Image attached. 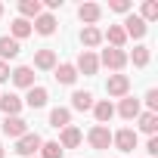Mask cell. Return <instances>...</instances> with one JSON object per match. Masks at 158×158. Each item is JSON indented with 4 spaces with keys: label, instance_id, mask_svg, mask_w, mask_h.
Segmentation results:
<instances>
[{
    "label": "cell",
    "instance_id": "obj_1",
    "mask_svg": "<svg viewBox=\"0 0 158 158\" xmlns=\"http://www.w3.org/2000/svg\"><path fill=\"white\" fill-rule=\"evenodd\" d=\"M40 146H44L40 133H31V130H28L25 136H19V139H16V149H13V152H16V155H22V158H34V155L40 152Z\"/></svg>",
    "mask_w": 158,
    "mask_h": 158
},
{
    "label": "cell",
    "instance_id": "obj_2",
    "mask_svg": "<svg viewBox=\"0 0 158 158\" xmlns=\"http://www.w3.org/2000/svg\"><path fill=\"white\" fill-rule=\"evenodd\" d=\"M127 62H130V59H127V53H124V50H115V47L102 50V56H99V65H106V68H109V71H115V74H118Z\"/></svg>",
    "mask_w": 158,
    "mask_h": 158
},
{
    "label": "cell",
    "instance_id": "obj_3",
    "mask_svg": "<svg viewBox=\"0 0 158 158\" xmlns=\"http://www.w3.org/2000/svg\"><path fill=\"white\" fill-rule=\"evenodd\" d=\"M87 143H90L96 152H102V149L112 146V130H109L106 124H93V127L87 130Z\"/></svg>",
    "mask_w": 158,
    "mask_h": 158
},
{
    "label": "cell",
    "instance_id": "obj_4",
    "mask_svg": "<svg viewBox=\"0 0 158 158\" xmlns=\"http://www.w3.org/2000/svg\"><path fill=\"white\" fill-rule=\"evenodd\" d=\"M106 93L115 96V99L130 96V77H127V74H109V81H106Z\"/></svg>",
    "mask_w": 158,
    "mask_h": 158
},
{
    "label": "cell",
    "instance_id": "obj_5",
    "mask_svg": "<svg viewBox=\"0 0 158 158\" xmlns=\"http://www.w3.org/2000/svg\"><path fill=\"white\" fill-rule=\"evenodd\" d=\"M74 71L93 77V74L99 71V56H96L93 50H81V56H77V62H74Z\"/></svg>",
    "mask_w": 158,
    "mask_h": 158
},
{
    "label": "cell",
    "instance_id": "obj_6",
    "mask_svg": "<svg viewBox=\"0 0 158 158\" xmlns=\"http://www.w3.org/2000/svg\"><path fill=\"white\" fill-rule=\"evenodd\" d=\"M121 28H124V34H127V37H133V40H143V37H146V31H149V25H146L139 16H133V13H127V19L121 22Z\"/></svg>",
    "mask_w": 158,
    "mask_h": 158
},
{
    "label": "cell",
    "instance_id": "obj_7",
    "mask_svg": "<svg viewBox=\"0 0 158 158\" xmlns=\"http://www.w3.org/2000/svg\"><path fill=\"white\" fill-rule=\"evenodd\" d=\"M10 81H13L16 87H22V90H31V87H34V68H31V65L13 68V71H10Z\"/></svg>",
    "mask_w": 158,
    "mask_h": 158
},
{
    "label": "cell",
    "instance_id": "obj_8",
    "mask_svg": "<svg viewBox=\"0 0 158 158\" xmlns=\"http://www.w3.org/2000/svg\"><path fill=\"white\" fill-rule=\"evenodd\" d=\"M112 143L118 146V152H133L136 149V130H130V127H124V130H118V133H112Z\"/></svg>",
    "mask_w": 158,
    "mask_h": 158
},
{
    "label": "cell",
    "instance_id": "obj_9",
    "mask_svg": "<svg viewBox=\"0 0 158 158\" xmlns=\"http://www.w3.org/2000/svg\"><path fill=\"white\" fill-rule=\"evenodd\" d=\"M0 130H3L6 136H13V139H19V136H25L28 133V121L25 118H3V127H0Z\"/></svg>",
    "mask_w": 158,
    "mask_h": 158
},
{
    "label": "cell",
    "instance_id": "obj_10",
    "mask_svg": "<svg viewBox=\"0 0 158 158\" xmlns=\"http://www.w3.org/2000/svg\"><path fill=\"white\" fill-rule=\"evenodd\" d=\"M47 99H50V93H47V87H31L28 93H25V99H22V106H28V109H44L47 106Z\"/></svg>",
    "mask_w": 158,
    "mask_h": 158
},
{
    "label": "cell",
    "instance_id": "obj_11",
    "mask_svg": "<svg viewBox=\"0 0 158 158\" xmlns=\"http://www.w3.org/2000/svg\"><path fill=\"white\" fill-rule=\"evenodd\" d=\"M77 19H81L84 25H96L102 19V6L99 3H81L77 6Z\"/></svg>",
    "mask_w": 158,
    "mask_h": 158
},
{
    "label": "cell",
    "instance_id": "obj_12",
    "mask_svg": "<svg viewBox=\"0 0 158 158\" xmlns=\"http://www.w3.org/2000/svg\"><path fill=\"white\" fill-rule=\"evenodd\" d=\"M31 31H37V34L50 37V34L56 31V16H53V13H40V16L31 22Z\"/></svg>",
    "mask_w": 158,
    "mask_h": 158
},
{
    "label": "cell",
    "instance_id": "obj_13",
    "mask_svg": "<svg viewBox=\"0 0 158 158\" xmlns=\"http://www.w3.org/2000/svg\"><path fill=\"white\" fill-rule=\"evenodd\" d=\"M139 112H143V106H139V99H136V96H124V99H121V106H118V115H121L124 121L139 118Z\"/></svg>",
    "mask_w": 158,
    "mask_h": 158
},
{
    "label": "cell",
    "instance_id": "obj_14",
    "mask_svg": "<svg viewBox=\"0 0 158 158\" xmlns=\"http://www.w3.org/2000/svg\"><path fill=\"white\" fill-rule=\"evenodd\" d=\"M19 53H22V44H19V40H13L10 34H3V37H0V62L16 59Z\"/></svg>",
    "mask_w": 158,
    "mask_h": 158
},
{
    "label": "cell",
    "instance_id": "obj_15",
    "mask_svg": "<svg viewBox=\"0 0 158 158\" xmlns=\"http://www.w3.org/2000/svg\"><path fill=\"white\" fill-rule=\"evenodd\" d=\"M0 112H3L6 118H16L22 112V99L16 93H3V96H0Z\"/></svg>",
    "mask_w": 158,
    "mask_h": 158
},
{
    "label": "cell",
    "instance_id": "obj_16",
    "mask_svg": "<svg viewBox=\"0 0 158 158\" xmlns=\"http://www.w3.org/2000/svg\"><path fill=\"white\" fill-rule=\"evenodd\" d=\"M34 68H40V71H53V68H56V53H53L50 47L37 50V53H34Z\"/></svg>",
    "mask_w": 158,
    "mask_h": 158
},
{
    "label": "cell",
    "instance_id": "obj_17",
    "mask_svg": "<svg viewBox=\"0 0 158 158\" xmlns=\"http://www.w3.org/2000/svg\"><path fill=\"white\" fill-rule=\"evenodd\" d=\"M71 124V109H65V106H56L53 112H50V127H56V130H65Z\"/></svg>",
    "mask_w": 158,
    "mask_h": 158
},
{
    "label": "cell",
    "instance_id": "obj_18",
    "mask_svg": "<svg viewBox=\"0 0 158 158\" xmlns=\"http://www.w3.org/2000/svg\"><path fill=\"white\" fill-rule=\"evenodd\" d=\"M71 109L74 112H90L93 109V93L90 90H74L71 93Z\"/></svg>",
    "mask_w": 158,
    "mask_h": 158
},
{
    "label": "cell",
    "instance_id": "obj_19",
    "mask_svg": "<svg viewBox=\"0 0 158 158\" xmlns=\"http://www.w3.org/2000/svg\"><path fill=\"white\" fill-rule=\"evenodd\" d=\"M81 139H84V136H81V130L71 127V124L59 133V146H62V149H77V146H81Z\"/></svg>",
    "mask_w": 158,
    "mask_h": 158
},
{
    "label": "cell",
    "instance_id": "obj_20",
    "mask_svg": "<svg viewBox=\"0 0 158 158\" xmlns=\"http://www.w3.org/2000/svg\"><path fill=\"white\" fill-rule=\"evenodd\" d=\"M81 44H84L87 50L99 47V44H102V31H99L96 25H84V28H81Z\"/></svg>",
    "mask_w": 158,
    "mask_h": 158
},
{
    "label": "cell",
    "instance_id": "obj_21",
    "mask_svg": "<svg viewBox=\"0 0 158 158\" xmlns=\"http://www.w3.org/2000/svg\"><path fill=\"white\" fill-rule=\"evenodd\" d=\"M102 40H109L115 50H124L127 34H124V28H121V25H109V31H102Z\"/></svg>",
    "mask_w": 158,
    "mask_h": 158
},
{
    "label": "cell",
    "instance_id": "obj_22",
    "mask_svg": "<svg viewBox=\"0 0 158 158\" xmlns=\"http://www.w3.org/2000/svg\"><path fill=\"white\" fill-rule=\"evenodd\" d=\"M93 115H96L99 124H109V121L115 118V106H112L109 99H99V102H93Z\"/></svg>",
    "mask_w": 158,
    "mask_h": 158
},
{
    "label": "cell",
    "instance_id": "obj_23",
    "mask_svg": "<svg viewBox=\"0 0 158 158\" xmlns=\"http://www.w3.org/2000/svg\"><path fill=\"white\" fill-rule=\"evenodd\" d=\"M53 71H56V81H59V84H65V87L77 81V71H74V65H71V62H62V65H56Z\"/></svg>",
    "mask_w": 158,
    "mask_h": 158
},
{
    "label": "cell",
    "instance_id": "obj_24",
    "mask_svg": "<svg viewBox=\"0 0 158 158\" xmlns=\"http://www.w3.org/2000/svg\"><path fill=\"white\" fill-rule=\"evenodd\" d=\"M19 13H22L19 19H25V22H28V19H37V16L44 13V3H40V0H22V3H19Z\"/></svg>",
    "mask_w": 158,
    "mask_h": 158
},
{
    "label": "cell",
    "instance_id": "obj_25",
    "mask_svg": "<svg viewBox=\"0 0 158 158\" xmlns=\"http://www.w3.org/2000/svg\"><path fill=\"white\" fill-rule=\"evenodd\" d=\"M139 130L149 133V136H155V130H158V115H155V112H139Z\"/></svg>",
    "mask_w": 158,
    "mask_h": 158
},
{
    "label": "cell",
    "instance_id": "obj_26",
    "mask_svg": "<svg viewBox=\"0 0 158 158\" xmlns=\"http://www.w3.org/2000/svg\"><path fill=\"white\" fill-rule=\"evenodd\" d=\"M10 37L13 40H22V37H28L31 34V22H25V19H13V25H10Z\"/></svg>",
    "mask_w": 158,
    "mask_h": 158
},
{
    "label": "cell",
    "instance_id": "obj_27",
    "mask_svg": "<svg viewBox=\"0 0 158 158\" xmlns=\"http://www.w3.org/2000/svg\"><path fill=\"white\" fill-rule=\"evenodd\" d=\"M149 56H152V53H149V47H143V44H139V47H133V53H130L127 59H133V65H136V68H146V65H149Z\"/></svg>",
    "mask_w": 158,
    "mask_h": 158
},
{
    "label": "cell",
    "instance_id": "obj_28",
    "mask_svg": "<svg viewBox=\"0 0 158 158\" xmlns=\"http://www.w3.org/2000/svg\"><path fill=\"white\" fill-rule=\"evenodd\" d=\"M139 19H143L146 25L158 19V0H146V3H143V13H139Z\"/></svg>",
    "mask_w": 158,
    "mask_h": 158
},
{
    "label": "cell",
    "instance_id": "obj_29",
    "mask_svg": "<svg viewBox=\"0 0 158 158\" xmlns=\"http://www.w3.org/2000/svg\"><path fill=\"white\" fill-rule=\"evenodd\" d=\"M62 152H65V149H62L59 143H44V146H40V158H62Z\"/></svg>",
    "mask_w": 158,
    "mask_h": 158
},
{
    "label": "cell",
    "instance_id": "obj_30",
    "mask_svg": "<svg viewBox=\"0 0 158 158\" xmlns=\"http://www.w3.org/2000/svg\"><path fill=\"white\" fill-rule=\"evenodd\" d=\"M146 106H149V112H155L158 115V90L152 87V90H146Z\"/></svg>",
    "mask_w": 158,
    "mask_h": 158
},
{
    "label": "cell",
    "instance_id": "obj_31",
    "mask_svg": "<svg viewBox=\"0 0 158 158\" xmlns=\"http://www.w3.org/2000/svg\"><path fill=\"white\" fill-rule=\"evenodd\" d=\"M109 10H115V13H130V0H112Z\"/></svg>",
    "mask_w": 158,
    "mask_h": 158
},
{
    "label": "cell",
    "instance_id": "obj_32",
    "mask_svg": "<svg viewBox=\"0 0 158 158\" xmlns=\"http://www.w3.org/2000/svg\"><path fill=\"white\" fill-rule=\"evenodd\" d=\"M146 152H149V155H158V136H149V143H146Z\"/></svg>",
    "mask_w": 158,
    "mask_h": 158
},
{
    "label": "cell",
    "instance_id": "obj_33",
    "mask_svg": "<svg viewBox=\"0 0 158 158\" xmlns=\"http://www.w3.org/2000/svg\"><path fill=\"white\" fill-rule=\"evenodd\" d=\"M3 81H10V65L0 62V84H3Z\"/></svg>",
    "mask_w": 158,
    "mask_h": 158
},
{
    "label": "cell",
    "instance_id": "obj_34",
    "mask_svg": "<svg viewBox=\"0 0 158 158\" xmlns=\"http://www.w3.org/2000/svg\"><path fill=\"white\" fill-rule=\"evenodd\" d=\"M0 158H6V152H3V146H0Z\"/></svg>",
    "mask_w": 158,
    "mask_h": 158
},
{
    "label": "cell",
    "instance_id": "obj_35",
    "mask_svg": "<svg viewBox=\"0 0 158 158\" xmlns=\"http://www.w3.org/2000/svg\"><path fill=\"white\" fill-rule=\"evenodd\" d=\"M0 16H3V3H0Z\"/></svg>",
    "mask_w": 158,
    "mask_h": 158
}]
</instances>
